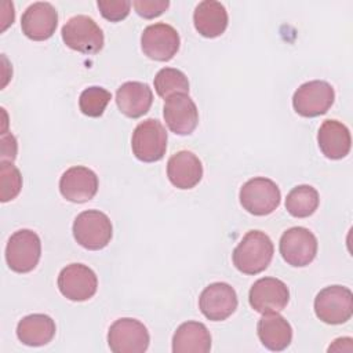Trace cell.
<instances>
[{"label": "cell", "mask_w": 353, "mask_h": 353, "mask_svg": "<svg viewBox=\"0 0 353 353\" xmlns=\"http://www.w3.org/2000/svg\"><path fill=\"white\" fill-rule=\"evenodd\" d=\"M274 252L270 237L261 230H250L232 252L236 269L244 274H258L272 262Z\"/></svg>", "instance_id": "1"}, {"label": "cell", "mask_w": 353, "mask_h": 353, "mask_svg": "<svg viewBox=\"0 0 353 353\" xmlns=\"http://www.w3.org/2000/svg\"><path fill=\"white\" fill-rule=\"evenodd\" d=\"M72 232L74 240L83 248L98 251L110 243L113 226L105 212L99 210H87L74 218Z\"/></svg>", "instance_id": "2"}, {"label": "cell", "mask_w": 353, "mask_h": 353, "mask_svg": "<svg viewBox=\"0 0 353 353\" xmlns=\"http://www.w3.org/2000/svg\"><path fill=\"white\" fill-rule=\"evenodd\" d=\"M61 36L66 47L81 54H98L105 37L98 23L88 15H74L62 26Z\"/></svg>", "instance_id": "3"}, {"label": "cell", "mask_w": 353, "mask_h": 353, "mask_svg": "<svg viewBox=\"0 0 353 353\" xmlns=\"http://www.w3.org/2000/svg\"><path fill=\"white\" fill-rule=\"evenodd\" d=\"M41 256V241L36 232L19 229L11 234L6 245V262L15 273L32 272Z\"/></svg>", "instance_id": "4"}, {"label": "cell", "mask_w": 353, "mask_h": 353, "mask_svg": "<svg viewBox=\"0 0 353 353\" xmlns=\"http://www.w3.org/2000/svg\"><path fill=\"white\" fill-rule=\"evenodd\" d=\"M241 207L256 216L272 214L280 204L281 193L276 182L265 176L248 179L239 193Z\"/></svg>", "instance_id": "5"}, {"label": "cell", "mask_w": 353, "mask_h": 353, "mask_svg": "<svg viewBox=\"0 0 353 353\" xmlns=\"http://www.w3.org/2000/svg\"><path fill=\"white\" fill-rule=\"evenodd\" d=\"M167 131L157 119L141 121L131 138L134 156L143 163H154L164 157L167 150Z\"/></svg>", "instance_id": "6"}, {"label": "cell", "mask_w": 353, "mask_h": 353, "mask_svg": "<svg viewBox=\"0 0 353 353\" xmlns=\"http://www.w3.org/2000/svg\"><path fill=\"white\" fill-rule=\"evenodd\" d=\"M314 313L325 324H343L353 314V294L343 285H328L314 298Z\"/></svg>", "instance_id": "7"}, {"label": "cell", "mask_w": 353, "mask_h": 353, "mask_svg": "<svg viewBox=\"0 0 353 353\" xmlns=\"http://www.w3.org/2000/svg\"><path fill=\"white\" fill-rule=\"evenodd\" d=\"M149 342L148 328L137 319H117L108 331V345L113 353H143Z\"/></svg>", "instance_id": "8"}, {"label": "cell", "mask_w": 353, "mask_h": 353, "mask_svg": "<svg viewBox=\"0 0 353 353\" xmlns=\"http://www.w3.org/2000/svg\"><path fill=\"white\" fill-rule=\"evenodd\" d=\"M335 99L332 85L324 80L301 84L292 95V108L302 117H317L328 112Z\"/></svg>", "instance_id": "9"}, {"label": "cell", "mask_w": 353, "mask_h": 353, "mask_svg": "<svg viewBox=\"0 0 353 353\" xmlns=\"http://www.w3.org/2000/svg\"><path fill=\"white\" fill-rule=\"evenodd\" d=\"M317 245V239L309 229L294 226L281 234L279 250L288 265L303 268L316 258Z\"/></svg>", "instance_id": "10"}, {"label": "cell", "mask_w": 353, "mask_h": 353, "mask_svg": "<svg viewBox=\"0 0 353 353\" xmlns=\"http://www.w3.org/2000/svg\"><path fill=\"white\" fill-rule=\"evenodd\" d=\"M181 44L176 29L168 23L157 22L143 29L141 34L142 52L159 62H167L174 58Z\"/></svg>", "instance_id": "11"}, {"label": "cell", "mask_w": 353, "mask_h": 353, "mask_svg": "<svg viewBox=\"0 0 353 353\" xmlns=\"http://www.w3.org/2000/svg\"><path fill=\"white\" fill-rule=\"evenodd\" d=\"M59 292L74 302H83L92 298L98 288L95 272L83 263H70L58 274Z\"/></svg>", "instance_id": "12"}, {"label": "cell", "mask_w": 353, "mask_h": 353, "mask_svg": "<svg viewBox=\"0 0 353 353\" xmlns=\"http://www.w3.org/2000/svg\"><path fill=\"white\" fill-rule=\"evenodd\" d=\"M237 294L234 288L222 281L207 285L199 296V307L205 319L211 321H222L237 309Z\"/></svg>", "instance_id": "13"}, {"label": "cell", "mask_w": 353, "mask_h": 353, "mask_svg": "<svg viewBox=\"0 0 353 353\" xmlns=\"http://www.w3.org/2000/svg\"><path fill=\"white\" fill-rule=\"evenodd\" d=\"M248 301L258 313L281 312L290 301V290L276 277H262L251 285Z\"/></svg>", "instance_id": "14"}, {"label": "cell", "mask_w": 353, "mask_h": 353, "mask_svg": "<svg viewBox=\"0 0 353 353\" xmlns=\"http://www.w3.org/2000/svg\"><path fill=\"white\" fill-rule=\"evenodd\" d=\"M58 25V12L51 3L37 1L30 4L22 14V33L33 41H44L50 39Z\"/></svg>", "instance_id": "15"}, {"label": "cell", "mask_w": 353, "mask_h": 353, "mask_svg": "<svg viewBox=\"0 0 353 353\" xmlns=\"http://www.w3.org/2000/svg\"><path fill=\"white\" fill-rule=\"evenodd\" d=\"M163 116L170 131L176 135H189L199 124L197 106L188 94H175L167 98Z\"/></svg>", "instance_id": "16"}, {"label": "cell", "mask_w": 353, "mask_h": 353, "mask_svg": "<svg viewBox=\"0 0 353 353\" xmlns=\"http://www.w3.org/2000/svg\"><path fill=\"white\" fill-rule=\"evenodd\" d=\"M97 174L84 165L68 168L59 179V192L63 199L72 203H85L94 199L98 192Z\"/></svg>", "instance_id": "17"}, {"label": "cell", "mask_w": 353, "mask_h": 353, "mask_svg": "<svg viewBox=\"0 0 353 353\" xmlns=\"http://www.w3.org/2000/svg\"><path fill=\"white\" fill-rule=\"evenodd\" d=\"M167 176L178 189H192L203 178V164L190 150H179L168 159Z\"/></svg>", "instance_id": "18"}, {"label": "cell", "mask_w": 353, "mask_h": 353, "mask_svg": "<svg viewBox=\"0 0 353 353\" xmlns=\"http://www.w3.org/2000/svg\"><path fill=\"white\" fill-rule=\"evenodd\" d=\"M152 102L153 92L146 83L125 81L117 88L116 105L119 110L130 119H138L146 114Z\"/></svg>", "instance_id": "19"}, {"label": "cell", "mask_w": 353, "mask_h": 353, "mask_svg": "<svg viewBox=\"0 0 353 353\" xmlns=\"http://www.w3.org/2000/svg\"><path fill=\"white\" fill-rule=\"evenodd\" d=\"M317 143L327 159H343L349 154L352 148L350 131L338 120H324L317 132Z\"/></svg>", "instance_id": "20"}, {"label": "cell", "mask_w": 353, "mask_h": 353, "mask_svg": "<svg viewBox=\"0 0 353 353\" xmlns=\"http://www.w3.org/2000/svg\"><path fill=\"white\" fill-rule=\"evenodd\" d=\"M256 334L262 345L273 352L287 349L292 341L291 324L279 312L262 313L256 324Z\"/></svg>", "instance_id": "21"}, {"label": "cell", "mask_w": 353, "mask_h": 353, "mask_svg": "<svg viewBox=\"0 0 353 353\" xmlns=\"http://www.w3.org/2000/svg\"><path fill=\"white\" fill-rule=\"evenodd\" d=\"M228 11L225 6L215 0L200 1L193 12V23L199 34L207 39L221 36L228 28Z\"/></svg>", "instance_id": "22"}, {"label": "cell", "mask_w": 353, "mask_h": 353, "mask_svg": "<svg viewBox=\"0 0 353 353\" xmlns=\"http://www.w3.org/2000/svg\"><path fill=\"white\" fill-rule=\"evenodd\" d=\"M210 350L211 334L200 321H185L172 335L174 353H207Z\"/></svg>", "instance_id": "23"}, {"label": "cell", "mask_w": 353, "mask_h": 353, "mask_svg": "<svg viewBox=\"0 0 353 353\" xmlns=\"http://www.w3.org/2000/svg\"><path fill=\"white\" fill-rule=\"evenodd\" d=\"M55 321L43 313L22 317L17 325V336L26 346H44L55 336Z\"/></svg>", "instance_id": "24"}, {"label": "cell", "mask_w": 353, "mask_h": 353, "mask_svg": "<svg viewBox=\"0 0 353 353\" xmlns=\"http://www.w3.org/2000/svg\"><path fill=\"white\" fill-rule=\"evenodd\" d=\"M320 203L319 192L310 185L292 188L285 197V210L295 218H307L317 210Z\"/></svg>", "instance_id": "25"}, {"label": "cell", "mask_w": 353, "mask_h": 353, "mask_svg": "<svg viewBox=\"0 0 353 353\" xmlns=\"http://www.w3.org/2000/svg\"><path fill=\"white\" fill-rule=\"evenodd\" d=\"M154 90L160 98H170L175 94L189 92V80L186 74L175 68H163L153 80Z\"/></svg>", "instance_id": "26"}, {"label": "cell", "mask_w": 353, "mask_h": 353, "mask_svg": "<svg viewBox=\"0 0 353 353\" xmlns=\"http://www.w3.org/2000/svg\"><path fill=\"white\" fill-rule=\"evenodd\" d=\"M110 99L112 94L106 88L92 85L83 90V92L80 94L79 108L81 113L88 117H99L103 114Z\"/></svg>", "instance_id": "27"}, {"label": "cell", "mask_w": 353, "mask_h": 353, "mask_svg": "<svg viewBox=\"0 0 353 353\" xmlns=\"http://www.w3.org/2000/svg\"><path fill=\"white\" fill-rule=\"evenodd\" d=\"M22 189V175L11 161H0V200H14Z\"/></svg>", "instance_id": "28"}, {"label": "cell", "mask_w": 353, "mask_h": 353, "mask_svg": "<svg viewBox=\"0 0 353 353\" xmlns=\"http://www.w3.org/2000/svg\"><path fill=\"white\" fill-rule=\"evenodd\" d=\"M131 4L132 3L128 0H98L97 1L101 15L110 22H119L127 18L131 10Z\"/></svg>", "instance_id": "29"}, {"label": "cell", "mask_w": 353, "mask_h": 353, "mask_svg": "<svg viewBox=\"0 0 353 353\" xmlns=\"http://www.w3.org/2000/svg\"><path fill=\"white\" fill-rule=\"evenodd\" d=\"M132 6L139 17L145 19H153L161 15L170 7V1L168 0H135L132 1Z\"/></svg>", "instance_id": "30"}, {"label": "cell", "mask_w": 353, "mask_h": 353, "mask_svg": "<svg viewBox=\"0 0 353 353\" xmlns=\"http://www.w3.org/2000/svg\"><path fill=\"white\" fill-rule=\"evenodd\" d=\"M17 139L12 134H1V161H14L17 157Z\"/></svg>", "instance_id": "31"}]
</instances>
